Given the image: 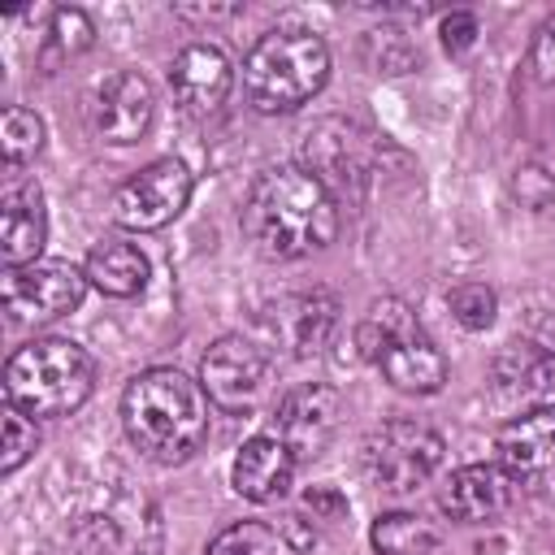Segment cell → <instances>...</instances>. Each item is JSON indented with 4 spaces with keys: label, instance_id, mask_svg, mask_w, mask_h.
<instances>
[{
    "label": "cell",
    "instance_id": "obj_1",
    "mask_svg": "<svg viewBox=\"0 0 555 555\" xmlns=\"http://www.w3.org/2000/svg\"><path fill=\"white\" fill-rule=\"evenodd\" d=\"M243 230L260 256L299 260L334 243L338 204L304 165H278L251 182L243 204Z\"/></svg>",
    "mask_w": 555,
    "mask_h": 555
},
{
    "label": "cell",
    "instance_id": "obj_2",
    "mask_svg": "<svg viewBox=\"0 0 555 555\" xmlns=\"http://www.w3.org/2000/svg\"><path fill=\"white\" fill-rule=\"evenodd\" d=\"M130 442L156 464H182L208 434V395L178 369H147L121 395Z\"/></svg>",
    "mask_w": 555,
    "mask_h": 555
},
{
    "label": "cell",
    "instance_id": "obj_3",
    "mask_svg": "<svg viewBox=\"0 0 555 555\" xmlns=\"http://www.w3.org/2000/svg\"><path fill=\"white\" fill-rule=\"evenodd\" d=\"M330 78V48L304 26L260 35L243 61V87L256 113H295Z\"/></svg>",
    "mask_w": 555,
    "mask_h": 555
},
{
    "label": "cell",
    "instance_id": "obj_4",
    "mask_svg": "<svg viewBox=\"0 0 555 555\" xmlns=\"http://www.w3.org/2000/svg\"><path fill=\"white\" fill-rule=\"evenodd\" d=\"M91 386H95V364L74 338H30L4 364L9 408L35 421H56L78 412Z\"/></svg>",
    "mask_w": 555,
    "mask_h": 555
},
{
    "label": "cell",
    "instance_id": "obj_5",
    "mask_svg": "<svg viewBox=\"0 0 555 555\" xmlns=\"http://www.w3.org/2000/svg\"><path fill=\"white\" fill-rule=\"evenodd\" d=\"M356 347L369 364L386 373L390 386L408 395H434L447 382V356L421 330L416 312L403 299H377L356 330Z\"/></svg>",
    "mask_w": 555,
    "mask_h": 555
},
{
    "label": "cell",
    "instance_id": "obj_6",
    "mask_svg": "<svg viewBox=\"0 0 555 555\" xmlns=\"http://www.w3.org/2000/svg\"><path fill=\"white\" fill-rule=\"evenodd\" d=\"M442 434L421 425V421H408V416H395L386 425H377L364 447H360V464L369 473V481L386 494H408L416 486H425L438 464H442Z\"/></svg>",
    "mask_w": 555,
    "mask_h": 555
},
{
    "label": "cell",
    "instance_id": "obj_7",
    "mask_svg": "<svg viewBox=\"0 0 555 555\" xmlns=\"http://www.w3.org/2000/svg\"><path fill=\"white\" fill-rule=\"evenodd\" d=\"M373 165V143L356 121L325 117L304 134V169L338 199V195H360L364 178Z\"/></svg>",
    "mask_w": 555,
    "mask_h": 555
},
{
    "label": "cell",
    "instance_id": "obj_8",
    "mask_svg": "<svg viewBox=\"0 0 555 555\" xmlns=\"http://www.w3.org/2000/svg\"><path fill=\"white\" fill-rule=\"evenodd\" d=\"M191 199V169L173 156L143 165L130 173L113 195V217L126 230H160L169 225Z\"/></svg>",
    "mask_w": 555,
    "mask_h": 555
},
{
    "label": "cell",
    "instance_id": "obj_9",
    "mask_svg": "<svg viewBox=\"0 0 555 555\" xmlns=\"http://www.w3.org/2000/svg\"><path fill=\"white\" fill-rule=\"evenodd\" d=\"M87 273L69 260H35L22 269H4V308L22 325H43L82 304Z\"/></svg>",
    "mask_w": 555,
    "mask_h": 555
},
{
    "label": "cell",
    "instance_id": "obj_10",
    "mask_svg": "<svg viewBox=\"0 0 555 555\" xmlns=\"http://www.w3.org/2000/svg\"><path fill=\"white\" fill-rule=\"evenodd\" d=\"M264 377H269V360L243 334L217 338L199 360V386L221 412H251L256 399L264 395Z\"/></svg>",
    "mask_w": 555,
    "mask_h": 555
},
{
    "label": "cell",
    "instance_id": "obj_11",
    "mask_svg": "<svg viewBox=\"0 0 555 555\" xmlns=\"http://www.w3.org/2000/svg\"><path fill=\"white\" fill-rule=\"evenodd\" d=\"M334 325H338V295L321 286L282 295L260 312L264 338L286 356H317L330 343Z\"/></svg>",
    "mask_w": 555,
    "mask_h": 555
},
{
    "label": "cell",
    "instance_id": "obj_12",
    "mask_svg": "<svg viewBox=\"0 0 555 555\" xmlns=\"http://www.w3.org/2000/svg\"><path fill=\"white\" fill-rule=\"evenodd\" d=\"M156 113V91L139 69H117L95 87V104H91V126L104 143H139L152 126Z\"/></svg>",
    "mask_w": 555,
    "mask_h": 555
},
{
    "label": "cell",
    "instance_id": "obj_13",
    "mask_svg": "<svg viewBox=\"0 0 555 555\" xmlns=\"http://www.w3.org/2000/svg\"><path fill=\"white\" fill-rule=\"evenodd\" d=\"M334 425H338V390L325 382H308L278 399L269 434H278L295 460H312L334 438Z\"/></svg>",
    "mask_w": 555,
    "mask_h": 555
},
{
    "label": "cell",
    "instance_id": "obj_14",
    "mask_svg": "<svg viewBox=\"0 0 555 555\" xmlns=\"http://www.w3.org/2000/svg\"><path fill=\"white\" fill-rule=\"evenodd\" d=\"M499 464L516 481H546L555 477V403L529 408L512 416L494 438Z\"/></svg>",
    "mask_w": 555,
    "mask_h": 555
},
{
    "label": "cell",
    "instance_id": "obj_15",
    "mask_svg": "<svg viewBox=\"0 0 555 555\" xmlns=\"http://www.w3.org/2000/svg\"><path fill=\"white\" fill-rule=\"evenodd\" d=\"M169 91L173 104L186 117H208L230 95V61L212 43H186L169 65Z\"/></svg>",
    "mask_w": 555,
    "mask_h": 555
},
{
    "label": "cell",
    "instance_id": "obj_16",
    "mask_svg": "<svg viewBox=\"0 0 555 555\" xmlns=\"http://www.w3.org/2000/svg\"><path fill=\"white\" fill-rule=\"evenodd\" d=\"M48 238V208H43V191L35 182L9 178L4 195H0V256L4 269H22L35 264Z\"/></svg>",
    "mask_w": 555,
    "mask_h": 555
},
{
    "label": "cell",
    "instance_id": "obj_17",
    "mask_svg": "<svg viewBox=\"0 0 555 555\" xmlns=\"http://www.w3.org/2000/svg\"><path fill=\"white\" fill-rule=\"evenodd\" d=\"M512 494H516V477L503 464H464L447 477L438 507L460 525H477L499 516L512 503Z\"/></svg>",
    "mask_w": 555,
    "mask_h": 555
},
{
    "label": "cell",
    "instance_id": "obj_18",
    "mask_svg": "<svg viewBox=\"0 0 555 555\" xmlns=\"http://www.w3.org/2000/svg\"><path fill=\"white\" fill-rule=\"evenodd\" d=\"M295 464H299V460L291 455V447H286L278 434H251V438L238 447V455H234L230 486H234L243 499H251V503H269V499H278V494L291 486Z\"/></svg>",
    "mask_w": 555,
    "mask_h": 555
},
{
    "label": "cell",
    "instance_id": "obj_19",
    "mask_svg": "<svg viewBox=\"0 0 555 555\" xmlns=\"http://www.w3.org/2000/svg\"><path fill=\"white\" fill-rule=\"evenodd\" d=\"M494 382L503 395L533 399L538 408L555 403V356H542L538 347L516 338L494 356Z\"/></svg>",
    "mask_w": 555,
    "mask_h": 555
},
{
    "label": "cell",
    "instance_id": "obj_20",
    "mask_svg": "<svg viewBox=\"0 0 555 555\" xmlns=\"http://www.w3.org/2000/svg\"><path fill=\"white\" fill-rule=\"evenodd\" d=\"M87 282L104 295H117V299H130L147 286V256L134 247V243H121V238H100L91 251H87V264H82Z\"/></svg>",
    "mask_w": 555,
    "mask_h": 555
},
{
    "label": "cell",
    "instance_id": "obj_21",
    "mask_svg": "<svg viewBox=\"0 0 555 555\" xmlns=\"http://www.w3.org/2000/svg\"><path fill=\"white\" fill-rule=\"evenodd\" d=\"M369 542L377 555H429L438 546V529L412 512H386L373 520Z\"/></svg>",
    "mask_w": 555,
    "mask_h": 555
},
{
    "label": "cell",
    "instance_id": "obj_22",
    "mask_svg": "<svg viewBox=\"0 0 555 555\" xmlns=\"http://www.w3.org/2000/svg\"><path fill=\"white\" fill-rule=\"evenodd\" d=\"M0 143H4V160H9V169H13V165L30 160V156L43 147V121H39L30 108L9 104L4 117H0Z\"/></svg>",
    "mask_w": 555,
    "mask_h": 555
},
{
    "label": "cell",
    "instance_id": "obj_23",
    "mask_svg": "<svg viewBox=\"0 0 555 555\" xmlns=\"http://www.w3.org/2000/svg\"><path fill=\"white\" fill-rule=\"evenodd\" d=\"M204 555H282V538H278V529H269L260 520H238V525L221 529Z\"/></svg>",
    "mask_w": 555,
    "mask_h": 555
},
{
    "label": "cell",
    "instance_id": "obj_24",
    "mask_svg": "<svg viewBox=\"0 0 555 555\" xmlns=\"http://www.w3.org/2000/svg\"><path fill=\"white\" fill-rule=\"evenodd\" d=\"M447 308L464 330H490L494 312H499V299H494V291L486 282H464V286H455L447 295Z\"/></svg>",
    "mask_w": 555,
    "mask_h": 555
},
{
    "label": "cell",
    "instance_id": "obj_25",
    "mask_svg": "<svg viewBox=\"0 0 555 555\" xmlns=\"http://www.w3.org/2000/svg\"><path fill=\"white\" fill-rule=\"evenodd\" d=\"M39 447V434H35V421L17 408L4 412V455H0V473H17L26 464V455Z\"/></svg>",
    "mask_w": 555,
    "mask_h": 555
},
{
    "label": "cell",
    "instance_id": "obj_26",
    "mask_svg": "<svg viewBox=\"0 0 555 555\" xmlns=\"http://www.w3.org/2000/svg\"><path fill=\"white\" fill-rule=\"evenodd\" d=\"M95 43V26L82 9H56L52 13V48L61 56H74V52H87Z\"/></svg>",
    "mask_w": 555,
    "mask_h": 555
},
{
    "label": "cell",
    "instance_id": "obj_27",
    "mask_svg": "<svg viewBox=\"0 0 555 555\" xmlns=\"http://www.w3.org/2000/svg\"><path fill=\"white\" fill-rule=\"evenodd\" d=\"M473 43H477V17H473L468 9L447 13V17H442V48H447L451 56H460V52H468Z\"/></svg>",
    "mask_w": 555,
    "mask_h": 555
},
{
    "label": "cell",
    "instance_id": "obj_28",
    "mask_svg": "<svg viewBox=\"0 0 555 555\" xmlns=\"http://www.w3.org/2000/svg\"><path fill=\"white\" fill-rule=\"evenodd\" d=\"M533 78L542 87H555V17H546L533 35Z\"/></svg>",
    "mask_w": 555,
    "mask_h": 555
},
{
    "label": "cell",
    "instance_id": "obj_29",
    "mask_svg": "<svg viewBox=\"0 0 555 555\" xmlns=\"http://www.w3.org/2000/svg\"><path fill=\"white\" fill-rule=\"evenodd\" d=\"M516 195H520V204L542 208V204L555 195V178H551L546 169H538V165H525V169L516 173Z\"/></svg>",
    "mask_w": 555,
    "mask_h": 555
},
{
    "label": "cell",
    "instance_id": "obj_30",
    "mask_svg": "<svg viewBox=\"0 0 555 555\" xmlns=\"http://www.w3.org/2000/svg\"><path fill=\"white\" fill-rule=\"evenodd\" d=\"M273 529H278L282 546H286V551H295V555H304V551H312V546H317V529H312L304 516H282Z\"/></svg>",
    "mask_w": 555,
    "mask_h": 555
},
{
    "label": "cell",
    "instance_id": "obj_31",
    "mask_svg": "<svg viewBox=\"0 0 555 555\" xmlns=\"http://www.w3.org/2000/svg\"><path fill=\"white\" fill-rule=\"evenodd\" d=\"M304 503H308V512L321 516V520H343V516H347V499H343L338 490H330V486H312V490L304 494Z\"/></svg>",
    "mask_w": 555,
    "mask_h": 555
},
{
    "label": "cell",
    "instance_id": "obj_32",
    "mask_svg": "<svg viewBox=\"0 0 555 555\" xmlns=\"http://www.w3.org/2000/svg\"><path fill=\"white\" fill-rule=\"evenodd\" d=\"M525 343L538 347L542 356H555V312H533L525 325Z\"/></svg>",
    "mask_w": 555,
    "mask_h": 555
}]
</instances>
